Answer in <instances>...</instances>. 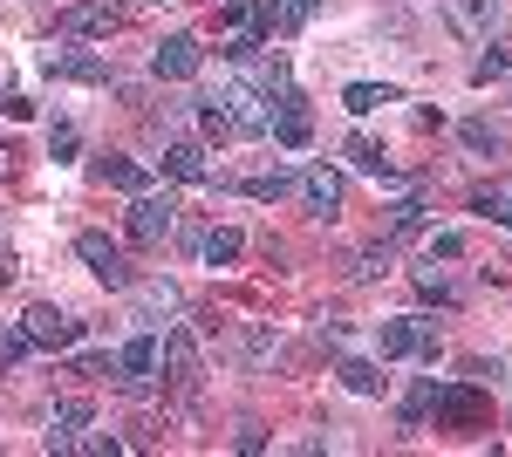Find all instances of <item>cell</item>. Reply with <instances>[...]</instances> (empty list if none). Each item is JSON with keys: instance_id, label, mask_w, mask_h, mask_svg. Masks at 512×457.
Returning <instances> with one entry per match:
<instances>
[{"instance_id": "obj_1", "label": "cell", "mask_w": 512, "mask_h": 457, "mask_svg": "<svg viewBox=\"0 0 512 457\" xmlns=\"http://www.w3.org/2000/svg\"><path fill=\"white\" fill-rule=\"evenodd\" d=\"M117 382L130 389V396H151V389L164 382V355H158V342H151V335L123 342V355H117Z\"/></svg>"}, {"instance_id": "obj_2", "label": "cell", "mask_w": 512, "mask_h": 457, "mask_svg": "<svg viewBox=\"0 0 512 457\" xmlns=\"http://www.w3.org/2000/svg\"><path fill=\"white\" fill-rule=\"evenodd\" d=\"M267 137L287 144V151H308V137H315V123H308V103L294 96V89H280L274 110H267Z\"/></svg>"}, {"instance_id": "obj_3", "label": "cell", "mask_w": 512, "mask_h": 457, "mask_svg": "<svg viewBox=\"0 0 512 457\" xmlns=\"http://www.w3.org/2000/svg\"><path fill=\"white\" fill-rule=\"evenodd\" d=\"M171 219H178V198H171V191H137V205H130V239H137V246H158L164 232H171Z\"/></svg>"}, {"instance_id": "obj_4", "label": "cell", "mask_w": 512, "mask_h": 457, "mask_svg": "<svg viewBox=\"0 0 512 457\" xmlns=\"http://www.w3.org/2000/svg\"><path fill=\"white\" fill-rule=\"evenodd\" d=\"M76 253H82V267L96 273L103 287H137V273H130V260H123V246H110L103 232H82Z\"/></svg>"}, {"instance_id": "obj_5", "label": "cell", "mask_w": 512, "mask_h": 457, "mask_svg": "<svg viewBox=\"0 0 512 457\" xmlns=\"http://www.w3.org/2000/svg\"><path fill=\"white\" fill-rule=\"evenodd\" d=\"M164 369H171V389H198V376H205V369H198V335L192 328H185V321H178V328H164Z\"/></svg>"}, {"instance_id": "obj_6", "label": "cell", "mask_w": 512, "mask_h": 457, "mask_svg": "<svg viewBox=\"0 0 512 457\" xmlns=\"http://www.w3.org/2000/svg\"><path fill=\"white\" fill-rule=\"evenodd\" d=\"M383 355H424V362H437V328L431 321H417V314H403V321H383Z\"/></svg>"}, {"instance_id": "obj_7", "label": "cell", "mask_w": 512, "mask_h": 457, "mask_svg": "<svg viewBox=\"0 0 512 457\" xmlns=\"http://www.w3.org/2000/svg\"><path fill=\"white\" fill-rule=\"evenodd\" d=\"M21 335H28V348H76V321L62 314V307H28L21 314Z\"/></svg>"}, {"instance_id": "obj_8", "label": "cell", "mask_w": 512, "mask_h": 457, "mask_svg": "<svg viewBox=\"0 0 512 457\" xmlns=\"http://www.w3.org/2000/svg\"><path fill=\"white\" fill-rule=\"evenodd\" d=\"M294 191H301V205H308L315 219H335V212H342V178H335L328 164H308V171H294Z\"/></svg>"}, {"instance_id": "obj_9", "label": "cell", "mask_w": 512, "mask_h": 457, "mask_svg": "<svg viewBox=\"0 0 512 457\" xmlns=\"http://www.w3.org/2000/svg\"><path fill=\"white\" fill-rule=\"evenodd\" d=\"M219 110H226V123H233V137H267V110H260V89H226L219 96Z\"/></svg>"}, {"instance_id": "obj_10", "label": "cell", "mask_w": 512, "mask_h": 457, "mask_svg": "<svg viewBox=\"0 0 512 457\" xmlns=\"http://www.w3.org/2000/svg\"><path fill=\"white\" fill-rule=\"evenodd\" d=\"M431 410H437V423H465V430H478L492 417L485 396H472V389H431Z\"/></svg>"}, {"instance_id": "obj_11", "label": "cell", "mask_w": 512, "mask_h": 457, "mask_svg": "<svg viewBox=\"0 0 512 457\" xmlns=\"http://www.w3.org/2000/svg\"><path fill=\"white\" fill-rule=\"evenodd\" d=\"M198 62H205V48H198L192 35H171V41H158V55H151V69H158V76H171V82L198 76Z\"/></svg>"}, {"instance_id": "obj_12", "label": "cell", "mask_w": 512, "mask_h": 457, "mask_svg": "<svg viewBox=\"0 0 512 457\" xmlns=\"http://www.w3.org/2000/svg\"><path fill=\"white\" fill-rule=\"evenodd\" d=\"M444 21L465 41H485L492 35V0H444Z\"/></svg>"}, {"instance_id": "obj_13", "label": "cell", "mask_w": 512, "mask_h": 457, "mask_svg": "<svg viewBox=\"0 0 512 457\" xmlns=\"http://www.w3.org/2000/svg\"><path fill=\"white\" fill-rule=\"evenodd\" d=\"M41 69H48V76H76V82H110V69H103L96 55H69V48H48Z\"/></svg>"}, {"instance_id": "obj_14", "label": "cell", "mask_w": 512, "mask_h": 457, "mask_svg": "<svg viewBox=\"0 0 512 457\" xmlns=\"http://www.w3.org/2000/svg\"><path fill=\"white\" fill-rule=\"evenodd\" d=\"M55 28H62V35H110V28H117V7L89 0V7H69V14H62Z\"/></svg>"}, {"instance_id": "obj_15", "label": "cell", "mask_w": 512, "mask_h": 457, "mask_svg": "<svg viewBox=\"0 0 512 457\" xmlns=\"http://www.w3.org/2000/svg\"><path fill=\"white\" fill-rule=\"evenodd\" d=\"M164 314H178V287H171V280H144V287H137V321L164 328Z\"/></svg>"}, {"instance_id": "obj_16", "label": "cell", "mask_w": 512, "mask_h": 457, "mask_svg": "<svg viewBox=\"0 0 512 457\" xmlns=\"http://www.w3.org/2000/svg\"><path fill=\"white\" fill-rule=\"evenodd\" d=\"M82 423H89V403H62V410L48 417V451H76Z\"/></svg>"}, {"instance_id": "obj_17", "label": "cell", "mask_w": 512, "mask_h": 457, "mask_svg": "<svg viewBox=\"0 0 512 457\" xmlns=\"http://www.w3.org/2000/svg\"><path fill=\"white\" fill-rule=\"evenodd\" d=\"M164 171H171V178H185V185H205V178H212V164H205L198 144H171V151H164Z\"/></svg>"}, {"instance_id": "obj_18", "label": "cell", "mask_w": 512, "mask_h": 457, "mask_svg": "<svg viewBox=\"0 0 512 457\" xmlns=\"http://www.w3.org/2000/svg\"><path fill=\"white\" fill-rule=\"evenodd\" d=\"M239 246H246V239H239L233 226H212V232H205V267H233Z\"/></svg>"}, {"instance_id": "obj_19", "label": "cell", "mask_w": 512, "mask_h": 457, "mask_svg": "<svg viewBox=\"0 0 512 457\" xmlns=\"http://www.w3.org/2000/svg\"><path fill=\"white\" fill-rule=\"evenodd\" d=\"M239 191L274 205V198H287V191H294V171H260V178H239Z\"/></svg>"}, {"instance_id": "obj_20", "label": "cell", "mask_w": 512, "mask_h": 457, "mask_svg": "<svg viewBox=\"0 0 512 457\" xmlns=\"http://www.w3.org/2000/svg\"><path fill=\"white\" fill-rule=\"evenodd\" d=\"M96 178H103V185H117V191H144V171H137L130 157H103V164H96Z\"/></svg>"}, {"instance_id": "obj_21", "label": "cell", "mask_w": 512, "mask_h": 457, "mask_svg": "<svg viewBox=\"0 0 512 457\" xmlns=\"http://www.w3.org/2000/svg\"><path fill=\"white\" fill-rule=\"evenodd\" d=\"M355 116H369V110H383V103H396V89H376V82H349V96H342Z\"/></svg>"}, {"instance_id": "obj_22", "label": "cell", "mask_w": 512, "mask_h": 457, "mask_svg": "<svg viewBox=\"0 0 512 457\" xmlns=\"http://www.w3.org/2000/svg\"><path fill=\"white\" fill-rule=\"evenodd\" d=\"M349 164H355V171H376V178L390 171V157H383V144H376V137H349Z\"/></svg>"}, {"instance_id": "obj_23", "label": "cell", "mask_w": 512, "mask_h": 457, "mask_svg": "<svg viewBox=\"0 0 512 457\" xmlns=\"http://www.w3.org/2000/svg\"><path fill=\"white\" fill-rule=\"evenodd\" d=\"M472 205H478V212H485V219H499V226H512V185L472 191Z\"/></svg>"}, {"instance_id": "obj_24", "label": "cell", "mask_w": 512, "mask_h": 457, "mask_svg": "<svg viewBox=\"0 0 512 457\" xmlns=\"http://www.w3.org/2000/svg\"><path fill=\"white\" fill-rule=\"evenodd\" d=\"M342 382H349L355 396H383V376H376V362H342Z\"/></svg>"}, {"instance_id": "obj_25", "label": "cell", "mask_w": 512, "mask_h": 457, "mask_svg": "<svg viewBox=\"0 0 512 457\" xmlns=\"http://www.w3.org/2000/svg\"><path fill=\"white\" fill-rule=\"evenodd\" d=\"M417 294H424V301H437V307H451V301H458V294H451V280H444L437 267H417Z\"/></svg>"}, {"instance_id": "obj_26", "label": "cell", "mask_w": 512, "mask_h": 457, "mask_svg": "<svg viewBox=\"0 0 512 457\" xmlns=\"http://www.w3.org/2000/svg\"><path fill=\"white\" fill-rule=\"evenodd\" d=\"M198 130H205L212 144H226V137H233V123H226V110H219V96H212V103H198Z\"/></svg>"}, {"instance_id": "obj_27", "label": "cell", "mask_w": 512, "mask_h": 457, "mask_svg": "<svg viewBox=\"0 0 512 457\" xmlns=\"http://www.w3.org/2000/svg\"><path fill=\"white\" fill-rule=\"evenodd\" d=\"M506 69H512V48H485V55H478V69H472V76H478V82H499Z\"/></svg>"}, {"instance_id": "obj_28", "label": "cell", "mask_w": 512, "mask_h": 457, "mask_svg": "<svg viewBox=\"0 0 512 457\" xmlns=\"http://www.w3.org/2000/svg\"><path fill=\"white\" fill-rule=\"evenodd\" d=\"M48 157H76V123H55L48 130Z\"/></svg>"}, {"instance_id": "obj_29", "label": "cell", "mask_w": 512, "mask_h": 457, "mask_svg": "<svg viewBox=\"0 0 512 457\" xmlns=\"http://www.w3.org/2000/svg\"><path fill=\"white\" fill-rule=\"evenodd\" d=\"M458 253H465L458 232H431V260H458Z\"/></svg>"}, {"instance_id": "obj_30", "label": "cell", "mask_w": 512, "mask_h": 457, "mask_svg": "<svg viewBox=\"0 0 512 457\" xmlns=\"http://www.w3.org/2000/svg\"><path fill=\"white\" fill-rule=\"evenodd\" d=\"M21 355H28V335H21V328H14V335H0V369H14Z\"/></svg>"}, {"instance_id": "obj_31", "label": "cell", "mask_w": 512, "mask_h": 457, "mask_svg": "<svg viewBox=\"0 0 512 457\" xmlns=\"http://www.w3.org/2000/svg\"><path fill=\"white\" fill-rule=\"evenodd\" d=\"M76 376H117V355H82Z\"/></svg>"}, {"instance_id": "obj_32", "label": "cell", "mask_w": 512, "mask_h": 457, "mask_svg": "<svg viewBox=\"0 0 512 457\" xmlns=\"http://www.w3.org/2000/svg\"><path fill=\"white\" fill-rule=\"evenodd\" d=\"M465 144H472V151H499V137H492V123H465Z\"/></svg>"}, {"instance_id": "obj_33", "label": "cell", "mask_w": 512, "mask_h": 457, "mask_svg": "<svg viewBox=\"0 0 512 457\" xmlns=\"http://www.w3.org/2000/svg\"><path fill=\"white\" fill-rule=\"evenodd\" d=\"M410 226H424V205H396V219H390V232H410Z\"/></svg>"}, {"instance_id": "obj_34", "label": "cell", "mask_w": 512, "mask_h": 457, "mask_svg": "<svg viewBox=\"0 0 512 457\" xmlns=\"http://www.w3.org/2000/svg\"><path fill=\"white\" fill-rule=\"evenodd\" d=\"M233 444H239V451H246V457H253V451H267V430H253V423H246V430H239Z\"/></svg>"}, {"instance_id": "obj_35", "label": "cell", "mask_w": 512, "mask_h": 457, "mask_svg": "<svg viewBox=\"0 0 512 457\" xmlns=\"http://www.w3.org/2000/svg\"><path fill=\"white\" fill-rule=\"evenodd\" d=\"M7 157H14V151H7V144H0V178H7Z\"/></svg>"}, {"instance_id": "obj_36", "label": "cell", "mask_w": 512, "mask_h": 457, "mask_svg": "<svg viewBox=\"0 0 512 457\" xmlns=\"http://www.w3.org/2000/svg\"><path fill=\"white\" fill-rule=\"evenodd\" d=\"M0 260H7V246H0Z\"/></svg>"}]
</instances>
